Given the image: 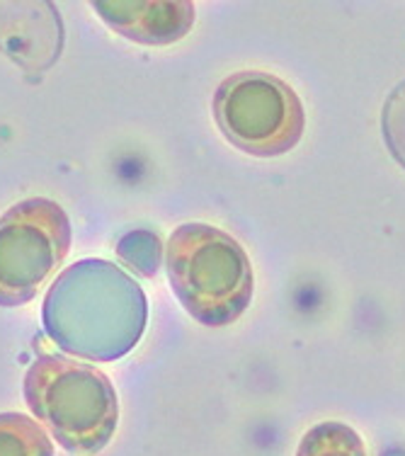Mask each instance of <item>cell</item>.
<instances>
[{
	"label": "cell",
	"instance_id": "8",
	"mask_svg": "<svg viewBox=\"0 0 405 456\" xmlns=\"http://www.w3.org/2000/svg\"><path fill=\"white\" fill-rule=\"evenodd\" d=\"M296 456H367V449L350 425L326 420L313 425L301 437Z\"/></svg>",
	"mask_w": 405,
	"mask_h": 456
},
{
	"label": "cell",
	"instance_id": "3",
	"mask_svg": "<svg viewBox=\"0 0 405 456\" xmlns=\"http://www.w3.org/2000/svg\"><path fill=\"white\" fill-rule=\"evenodd\" d=\"M167 281L197 323H236L253 301L255 274L236 238L209 224H182L166 248Z\"/></svg>",
	"mask_w": 405,
	"mask_h": 456
},
{
	"label": "cell",
	"instance_id": "2",
	"mask_svg": "<svg viewBox=\"0 0 405 456\" xmlns=\"http://www.w3.org/2000/svg\"><path fill=\"white\" fill-rule=\"evenodd\" d=\"M25 401L56 444L73 456H97L119 425L112 379L61 354L36 357L25 374Z\"/></svg>",
	"mask_w": 405,
	"mask_h": 456
},
{
	"label": "cell",
	"instance_id": "10",
	"mask_svg": "<svg viewBox=\"0 0 405 456\" xmlns=\"http://www.w3.org/2000/svg\"><path fill=\"white\" fill-rule=\"evenodd\" d=\"M381 126L391 156L405 167V83L388 95L381 114Z\"/></svg>",
	"mask_w": 405,
	"mask_h": 456
},
{
	"label": "cell",
	"instance_id": "9",
	"mask_svg": "<svg viewBox=\"0 0 405 456\" xmlns=\"http://www.w3.org/2000/svg\"><path fill=\"white\" fill-rule=\"evenodd\" d=\"M117 253L124 263L134 267L143 277H153L158 273L160 263V243L158 238L149 231H134L117 243Z\"/></svg>",
	"mask_w": 405,
	"mask_h": 456
},
{
	"label": "cell",
	"instance_id": "7",
	"mask_svg": "<svg viewBox=\"0 0 405 456\" xmlns=\"http://www.w3.org/2000/svg\"><path fill=\"white\" fill-rule=\"evenodd\" d=\"M0 456H53V442L32 418L0 412Z\"/></svg>",
	"mask_w": 405,
	"mask_h": 456
},
{
	"label": "cell",
	"instance_id": "6",
	"mask_svg": "<svg viewBox=\"0 0 405 456\" xmlns=\"http://www.w3.org/2000/svg\"><path fill=\"white\" fill-rule=\"evenodd\" d=\"M112 32L143 46H170L190 35L197 8L190 0H112L90 3Z\"/></svg>",
	"mask_w": 405,
	"mask_h": 456
},
{
	"label": "cell",
	"instance_id": "5",
	"mask_svg": "<svg viewBox=\"0 0 405 456\" xmlns=\"http://www.w3.org/2000/svg\"><path fill=\"white\" fill-rule=\"evenodd\" d=\"M71 219L61 204L35 197L0 216V306L29 304L71 250Z\"/></svg>",
	"mask_w": 405,
	"mask_h": 456
},
{
	"label": "cell",
	"instance_id": "1",
	"mask_svg": "<svg viewBox=\"0 0 405 456\" xmlns=\"http://www.w3.org/2000/svg\"><path fill=\"white\" fill-rule=\"evenodd\" d=\"M146 316L142 287L107 260H80L63 270L42 306L46 335L63 352L90 362L129 354L142 340Z\"/></svg>",
	"mask_w": 405,
	"mask_h": 456
},
{
	"label": "cell",
	"instance_id": "4",
	"mask_svg": "<svg viewBox=\"0 0 405 456\" xmlns=\"http://www.w3.org/2000/svg\"><path fill=\"white\" fill-rule=\"evenodd\" d=\"M212 110L223 139L255 159L289 153L306 129L296 90L264 70H240L221 80Z\"/></svg>",
	"mask_w": 405,
	"mask_h": 456
}]
</instances>
